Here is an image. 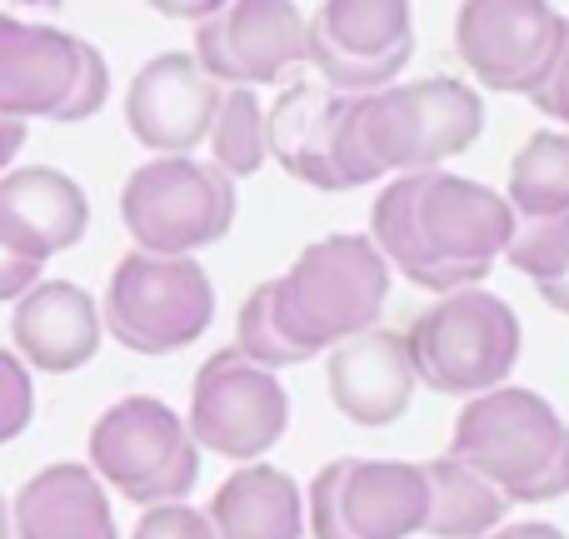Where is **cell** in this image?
<instances>
[{
    "label": "cell",
    "mask_w": 569,
    "mask_h": 539,
    "mask_svg": "<svg viewBox=\"0 0 569 539\" xmlns=\"http://www.w3.org/2000/svg\"><path fill=\"white\" fill-rule=\"evenodd\" d=\"M90 230V200L76 176L56 166H20L0 176V246L10 256L46 266L66 256Z\"/></svg>",
    "instance_id": "obj_16"
},
{
    "label": "cell",
    "mask_w": 569,
    "mask_h": 539,
    "mask_svg": "<svg viewBox=\"0 0 569 539\" xmlns=\"http://www.w3.org/2000/svg\"><path fill=\"white\" fill-rule=\"evenodd\" d=\"M216 86H284L310 56V16L295 0H230L196 26V50Z\"/></svg>",
    "instance_id": "obj_12"
},
{
    "label": "cell",
    "mask_w": 569,
    "mask_h": 539,
    "mask_svg": "<svg viewBox=\"0 0 569 539\" xmlns=\"http://www.w3.org/2000/svg\"><path fill=\"white\" fill-rule=\"evenodd\" d=\"M510 505H550L569 495V420L525 385H500L455 415L450 450Z\"/></svg>",
    "instance_id": "obj_1"
},
{
    "label": "cell",
    "mask_w": 569,
    "mask_h": 539,
    "mask_svg": "<svg viewBox=\"0 0 569 539\" xmlns=\"http://www.w3.org/2000/svg\"><path fill=\"white\" fill-rule=\"evenodd\" d=\"M90 470L120 500L176 505L200 480V445L190 440L186 415L156 395H126L90 425Z\"/></svg>",
    "instance_id": "obj_6"
},
{
    "label": "cell",
    "mask_w": 569,
    "mask_h": 539,
    "mask_svg": "<svg viewBox=\"0 0 569 539\" xmlns=\"http://www.w3.org/2000/svg\"><path fill=\"white\" fill-rule=\"evenodd\" d=\"M206 520L216 539H305V490L280 465H236L210 495Z\"/></svg>",
    "instance_id": "obj_21"
},
{
    "label": "cell",
    "mask_w": 569,
    "mask_h": 539,
    "mask_svg": "<svg viewBox=\"0 0 569 539\" xmlns=\"http://www.w3.org/2000/svg\"><path fill=\"white\" fill-rule=\"evenodd\" d=\"M415 50V0H320L310 16L305 66L335 96H375L395 86Z\"/></svg>",
    "instance_id": "obj_10"
},
{
    "label": "cell",
    "mask_w": 569,
    "mask_h": 539,
    "mask_svg": "<svg viewBox=\"0 0 569 539\" xmlns=\"http://www.w3.org/2000/svg\"><path fill=\"white\" fill-rule=\"evenodd\" d=\"M236 350L276 375L290 370V365H305V355L284 340V330L276 320V280L256 285V290L246 295V305H240V315H236Z\"/></svg>",
    "instance_id": "obj_26"
},
{
    "label": "cell",
    "mask_w": 569,
    "mask_h": 539,
    "mask_svg": "<svg viewBox=\"0 0 569 539\" xmlns=\"http://www.w3.org/2000/svg\"><path fill=\"white\" fill-rule=\"evenodd\" d=\"M36 280H40V266H30V260L10 256V250L0 246V305H6V300H20V295H26Z\"/></svg>",
    "instance_id": "obj_32"
},
{
    "label": "cell",
    "mask_w": 569,
    "mask_h": 539,
    "mask_svg": "<svg viewBox=\"0 0 569 539\" xmlns=\"http://www.w3.org/2000/svg\"><path fill=\"white\" fill-rule=\"evenodd\" d=\"M206 146H210V166L226 170L230 180H246V176H256V170H266L270 136H266V106H260L256 90L226 86Z\"/></svg>",
    "instance_id": "obj_25"
},
{
    "label": "cell",
    "mask_w": 569,
    "mask_h": 539,
    "mask_svg": "<svg viewBox=\"0 0 569 539\" xmlns=\"http://www.w3.org/2000/svg\"><path fill=\"white\" fill-rule=\"evenodd\" d=\"M0 539H10V505L0 500Z\"/></svg>",
    "instance_id": "obj_37"
},
{
    "label": "cell",
    "mask_w": 569,
    "mask_h": 539,
    "mask_svg": "<svg viewBox=\"0 0 569 539\" xmlns=\"http://www.w3.org/2000/svg\"><path fill=\"white\" fill-rule=\"evenodd\" d=\"M515 226H520V216H515L510 200L495 186L455 176V170H425L420 236L430 246L435 266L450 280V290L480 285L495 270V260H505Z\"/></svg>",
    "instance_id": "obj_13"
},
{
    "label": "cell",
    "mask_w": 569,
    "mask_h": 539,
    "mask_svg": "<svg viewBox=\"0 0 569 539\" xmlns=\"http://www.w3.org/2000/svg\"><path fill=\"white\" fill-rule=\"evenodd\" d=\"M226 86L200 70L190 50L146 60L126 90V126L150 156H196L206 146Z\"/></svg>",
    "instance_id": "obj_14"
},
{
    "label": "cell",
    "mask_w": 569,
    "mask_h": 539,
    "mask_svg": "<svg viewBox=\"0 0 569 539\" xmlns=\"http://www.w3.org/2000/svg\"><path fill=\"white\" fill-rule=\"evenodd\" d=\"M110 100V70L90 40L0 10V116L76 126Z\"/></svg>",
    "instance_id": "obj_5"
},
{
    "label": "cell",
    "mask_w": 569,
    "mask_h": 539,
    "mask_svg": "<svg viewBox=\"0 0 569 539\" xmlns=\"http://www.w3.org/2000/svg\"><path fill=\"white\" fill-rule=\"evenodd\" d=\"M540 300H545V305H550V310H560V315H569V270L560 275V280L540 285Z\"/></svg>",
    "instance_id": "obj_36"
},
{
    "label": "cell",
    "mask_w": 569,
    "mask_h": 539,
    "mask_svg": "<svg viewBox=\"0 0 569 539\" xmlns=\"http://www.w3.org/2000/svg\"><path fill=\"white\" fill-rule=\"evenodd\" d=\"M415 360L405 330H360L325 355L330 405L360 430H390L415 400Z\"/></svg>",
    "instance_id": "obj_15"
},
{
    "label": "cell",
    "mask_w": 569,
    "mask_h": 539,
    "mask_svg": "<svg viewBox=\"0 0 569 539\" xmlns=\"http://www.w3.org/2000/svg\"><path fill=\"white\" fill-rule=\"evenodd\" d=\"M36 415V380L16 350H0V445L20 440Z\"/></svg>",
    "instance_id": "obj_29"
},
{
    "label": "cell",
    "mask_w": 569,
    "mask_h": 539,
    "mask_svg": "<svg viewBox=\"0 0 569 539\" xmlns=\"http://www.w3.org/2000/svg\"><path fill=\"white\" fill-rule=\"evenodd\" d=\"M405 345L415 360V380L425 390L475 400L485 390L510 385L525 350V330L505 295L465 285V290L435 295V305H425L405 325Z\"/></svg>",
    "instance_id": "obj_4"
},
{
    "label": "cell",
    "mask_w": 569,
    "mask_h": 539,
    "mask_svg": "<svg viewBox=\"0 0 569 539\" xmlns=\"http://www.w3.org/2000/svg\"><path fill=\"white\" fill-rule=\"evenodd\" d=\"M535 110H540L545 120H550L555 130H569V20H565V40L560 50H555L550 70H545V80L535 86Z\"/></svg>",
    "instance_id": "obj_31"
},
{
    "label": "cell",
    "mask_w": 569,
    "mask_h": 539,
    "mask_svg": "<svg viewBox=\"0 0 569 539\" xmlns=\"http://www.w3.org/2000/svg\"><path fill=\"white\" fill-rule=\"evenodd\" d=\"M390 280L395 270L365 230H335L310 240L290 260V270L276 275V320L284 340L305 360H315L350 335L375 330L390 300Z\"/></svg>",
    "instance_id": "obj_2"
},
{
    "label": "cell",
    "mask_w": 569,
    "mask_h": 539,
    "mask_svg": "<svg viewBox=\"0 0 569 539\" xmlns=\"http://www.w3.org/2000/svg\"><path fill=\"white\" fill-rule=\"evenodd\" d=\"M335 96L320 76H290L280 100L266 110V136H270V160L290 180L325 196H340L335 186V160H330V130H335Z\"/></svg>",
    "instance_id": "obj_19"
},
{
    "label": "cell",
    "mask_w": 569,
    "mask_h": 539,
    "mask_svg": "<svg viewBox=\"0 0 569 539\" xmlns=\"http://www.w3.org/2000/svg\"><path fill=\"white\" fill-rule=\"evenodd\" d=\"M226 6H230V0H150V10H160L166 20H190V26L220 16Z\"/></svg>",
    "instance_id": "obj_33"
},
{
    "label": "cell",
    "mask_w": 569,
    "mask_h": 539,
    "mask_svg": "<svg viewBox=\"0 0 569 539\" xmlns=\"http://www.w3.org/2000/svg\"><path fill=\"white\" fill-rule=\"evenodd\" d=\"M130 539H216V530H210L206 510L176 500V505H150L136 520V535Z\"/></svg>",
    "instance_id": "obj_30"
},
{
    "label": "cell",
    "mask_w": 569,
    "mask_h": 539,
    "mask_svg": "<svg viewBox=\"0 0 569 539\" xmlns=\"http://www.w3.org/2000/svg\"><path fill=\"white\" fill-rule=\"evenodd\" d=\"M480 130L485 96L455 76L395 80L375 96H355V140L375 180L445 170L480 140Z\"/></svg>",
    "instance_id": "obj_3"
},
{
    "label": "cell",
    "mask_w": 569,
    "mask_h": 539,
    "mask_svg": "<svg viewBox=\"0 0 569 539\" xmlns=\"http://www.w3.org/2000/svg\"><path fill=\"white\" fill-rule=\"evenodd\" d=\"M16 355L40 375H76L80 365L96 360L106 340V320L90 290L76 280H36L16 300L10 315Z\"/></svg>",
    "instance_id": "obj_17"
},
{
    "label": "cell",
    "mask_w": 569,
    "mask_h": 539,
    "mask_svg": "<svg viewBox=\"0 0 569 539\" xmlns=\"http://www.w3.org/2000/svg\"><path fill=\"white\" fill-rule=\"evenodd\" d=\"M10 539H120L90 465H46L10 500Z\"/></svg>",
    "instance_id": "obj_18"
},
{
    "label": "cell",
    "mask_w": 569,
    "mask_h": 539,
    "mask_svg": "<svg viewBox=\"0 0 569 539\" xmlns=\"http://www.w3.org/2000/svg\"><path fill=\"white\" fill-rule=\"evenodd\" d=\"M430 485L425 465L410 460H345V525L355 539H410L425 535Z\"/></svg>",
    "instance_id": "obj_20"
},
{
    "label": "cell",
    "mask_w": 569,
    "mask_h": 539,
    "mask_svg": "<svg viewBox=\"0 0 569 539\" xmlns=\"http://www.w3.org/2000/svg\"><path fill=\"white\" fill-rule=\"evenodd\" d=\"M425 485H430L425 535L435 539H485L500 530L505 515H510V500L455 455L425 460Z\"/></svg>",
    "instance_id": "obj_23"
},
{
    "label": "cell",
    "mask_w": 569,
    "mask_h": 539,
    "mask_svg": "<svg viewBox=\"0 0 569 539\" xmlns=\"http://www.w3.org/2000/svg\"><path fill=\"white\" fill-rule=\"evenodd\" d=\"M20 146H26V126H20V120H6V116H0V176H6L10 160L20 156Z\"/></svg>",
    "instance_id": "obj_35"
},
{
    "label": "cell",
    "mask_w": 569,
    "mask_h": 539,
    "mask_svg": "<svg viewBox=\"0 0 569 539\" xmlns=\"http://www.w3.org/2000/svg\"><path fill=\"white\" fill-rule=\"evenodd\" d=\"M345 460H330L305 485V535L310 539H355L345 525Z\"/></svg>",
    "instance_id": "obj_28"
},
{
    "label": "cell",
    "mask_w": 569,
    "mask_h": 539,
    "mask_svg": "<svg viewBox=\"0 0 569 539\" xmlns=\"http://www.w3.org/2000/svg\"><path fill=\"white\" fill-rule=\"evenodd\" d=\"M120 220L146 256H196L236 226V180L196 156H150L120 190Z\"/></svg>",
    "instance_id": "obj_7"
},
{
    "label": "cell",
    "mask_w": 569,
    "mask_h": 539,
    "mask_svg": "<svg viewBox=\"0 0 569 539\" xmlns=\"http://www.w3.org/2000/svg\"><path fill=\"white\" fill-rule=\"evenodd\" d=\"M505 200L520 220L569 216V130H535L515 150Z\"/></svg>",
    "instance_id": "obj_24"
},
{
    "label": "cell",
    "mask_w": 569,
    "mask_h": 539,
    "mask_svg": "<svg viewBox=\"0 0 569 539\" xmlns=\"http://www.w3.org/2000/svg\"><path fill=\"white\" fill-rule=\"evenodd\" d=\"M485 539H569V535L550 520H515V525H500V530L485 535Z\"/></svg>",
    "instance_id": "obj_34"
},
{
    "label": "cell",
    "mask_w": 569,
    "mask_h": 539,
    "mask_svg": "<svg viewBox=\"0 0 569 539\" xmlns=\"http://www.w3.org/2000/svg\"><path fill=\"white\" fill-rule=\"evenodd\" d=\"M100 320L116 345L136 355H176L196 345L216 320V285L196 256H146L130 250L110 270Z\"/></svg>",
    "instance_id": "obj_8"
},
{
    "label": "cell",
    "mask_w": 569,
    "mask_h": 539,
    "mask_svg": "<svg viewBox=\"0 0 569 539\" xmlns=\"http://www.w3.org/2000/svg\"><path fill=\"white\" fill-rule=\"evenodd\" d=\"M420 180H425V170L385 180L380 196H375L370 230H365V236L375 240V250L385 256V266H390L395 275H405L415 290L450 295V280H445V270L435 266L430 246H425V236H420Z\"/></svg>",
    "instance_id": "obj_22"
},
{
    "label": "cell",
    "mask_w": 569,
    "mask_h": 539,
    "mask_svg": "<svg viewBox=\"0 0 569 539\" xmlns=\"http://www.w3.org/2000/svg\"><path fill=\"white\" fill-rule=\"evenodd\" d=\"M565 20L550 0H460L455 56L475 90L530 100L565 40Z\"/></svg>",
    "instance_id": "obj_11"
},
{
    "label": "cell",
    "mask_w": 569,
    "mask_h": 539,
    "mask_svg": "<svg viewBox=\"0 0 569 539\" xmlns=\"http://www.w3.org/2000/svg\"><path fill=\"white\" fill-rule=\"evenodd\" d=\"M505 266L520 270L535 290L550 285V280H560V275L569 270V216L520 220L510 250H505Z\"/></svg>",
    "instance_id": "obj_27"
},
{
    "label": "cell",
    "mask_w": 569,
    "mask_h": 539,
    "mask_svg": "<svg viewBox=\"0 0 569 539\" xmlns=\"http://www.w3.org/2000/svg\"><path fill=\"white\" fill-rule=\"evenodd\" d=\"M186 430L200 445V455L210 450L220 460L256 465L290 430V395H284L276 370L246 360L236 345H226L196 370Z\"/></svg>",
    "instance_id": "obj_9"
}]
</instances>
